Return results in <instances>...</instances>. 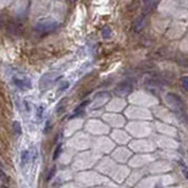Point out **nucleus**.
Returning <instances> with one entry per match:
<instances>
[{"instance_id": "1", "label": "nucleus", "mask_w": 188, "mask_h": 188, "mask_svg": "<svg viewBox=\"0 0 188 188\" xmlns=\"http://www.w3.org/2000/svg\"><path fill=\"white\" fill-rule=\"evenodd\" d=\"M56 27H57V22L50 18L41 20L36 26V28L41 31V32H51V31H55Z\"/></svg>"}, {"instance_id": "2", "label": "nucleus", "mask_w": 188, "mask_h": 188, "mask_svg": "<svg viewBox=\"0 0 188 188\" xmlns=\"http://www.w3.org/2000/svg\"><path fill=\"white\" fill-rule=\"evenodd\" d=\"M169 104L172 106V108H176V110H178L180 112H183L184 111V106H183V103L182 100L180 99L178 96H176V94L173 93H169L167 94V97H166Z\"/></svg>"}, {"instance_id": "3", "label": "nucleus", "mask_w": 188, "mask_h": 188, "mask_svg": "<svg viewBox=\"0 0 188 188\" xmlns=\"http://www.w3.org/2000/svg\"><path fill=\"white\" fill-rule=\"evenodd\" d=\"M14 84L20 89H31L32 88V83H31V79H28V78L14 77Z\"/></svg>"}, {"instance_id": "4", "label": "nucleus", "mask_w": 188, "mask_h": 188, "mask_svg": "<svg viewBox=\"0 0 188 188\" xmlns=\"http://www.w3.org/2000/svg\"><path fill=\"white\" fill-rule=\"evenodd\" d=\"M145 26H147V17H145V16H141V17H138V18L135 21V23H133V29H135L136 33H138V32H141V31H142Z\"/></svg>"}, {"instance_id": "5", "label": "nucleus", "mask_w": 188, "mask_h": 188, "mask_svg": "<svg viewBox=\"0 0 188 188\" xmlns=\"http://www.w3.org/2000/svg\"><path fill=\"white\" fill-rule=\"evenodd\" d=\"M51 77H53L51 73H47V75H44V76L42 77L41 83H39V87H41L42 90H45V89H48V88L50 87V84L53 83V79H50Z\"/></svg>"}, {"instance_id": "6", "label": "nucleus", "mask_w": 188, "mask_h": 188, "mask_svg": "<svg viewBox=\"0 0 188 188\" xmlns=\"http://www.w3.org/2000/svg\"><path fill=\"white\" fill-rule=\"evenodd\" d=\"M31 159H32V156H31V150H22V153H21V166L24 167L29 163Z\"/></svg>"}, {"instance_id": "7", "label": "nucleus", "mask_w": 188, "mask_h": 188, "mask_svg": "<svg viewBox=\"0 0 188 188\" xmlns=\"http://www.w3.org/2000/svg\"><path fill=\"white\" fill-rule=\"evenodd\" d=\"M131 89H132V84H131V82H128V81L121 83V84L117 87V92H118V93H123V94L128 93Z\"/></svg>"}, {"instance_id": "8", "label": "nucleus", "mask_w": 188, "mask_h": 188, "mask_svg": "<svg viewBox=\"0 0 188 188\" xmlns=\"http://www.w3.org/2000/svg\"><path fill=\"white\" fill-rule=\"evenodd\" d=\"M111 28L110 27H104V29H103V37L105 38V39H108V38H110L111 37Z\"/></svg>"}, {"instance_id": "9", "label": "nucleus", "mask_w": 188, "mask_h": 188, "mask_svg": "<svg viewBox=\"0 0 188 188\" xmlns=\"http://www.w3.org/2000/svg\"><path fill=\"white\" fill-rule=\"evenodd\" d=\"M14 131L17 136L21 135V126H20V123L18 122H14Z\"/></svg>"}, {"instance_id": "10", "label": "nucleus", "mask_w": 188, "mask_h": 188, "mask_svg": "<svg viewBox=\"0 0 188 188\" xmlns=\"http://www.w3.org/2000/svg\"><path fill=\"white\" fill-rule=\"evenodd\" d=\"M181 82H182V87L186 90H188V76H183L182 79H181Z\"/></svg>"}, {"instance_id": "11", "label": "nucleus", "mask_w": 188, "mask_h": 188, "mask_svg": "<svg viewBox=\"0 0 188 188\" xmlns=\"http://www.w3.org/2000/svg\"><path fill=\"white\" fill-rule=\"evenodd\" d=\"M60 153H61V145H57V147H56V151H54V155H53V159H54V160L59 158Z\"/></svg>"}, {"instance_id": "12", "label": "nucleus", "mask_w": 188, "mask_h": 188, "mask_svg": "<svg viewBox=\"0 0 188 188\" xmlns=\"http://www.w3.org/2000/svg\"><path fill=\"white\" fill-rule=\"evenodd\" d=\"M70 86V83L69 82H62L61 84H60V87H59V92H64L67 87Z\"/></svg>"}, {"instance_id": "13", "label": "nucleus", "mask_w": 188, "mask_h": 188, "mask_svg": "<svg viewBox=\"0 0 188 188\" xmlns=\"http://www.w3.org/2000/svg\"><path fill=\"white\" fill-rule=\"evenodd\" d=\"M55 173H56V167H53V169L50 170V172H49V175H48V178H47V180H48V181H50V180L54 177V175H55Z\"/></svg>"}, {"instance_id": "14", "label": "nucleus", "mask_w": 188, "mask_h": 188, "mask_svg": "<svg viewBox=\"0 0 188 188\" xmlns=\"http://www.w3.org/2000/svg\"><path fill=\"white\" fill-rule=\"evenodd\" d=\"M43 111H44V109H43V106H39V108H38V115H37L39 120H41V118L43 117Z\"/></svg>"}, {"instance_id": "15", "label": "nucleus", "mask_w": 188, "mask_h": 188, "mask_svg": "<svg viewBox=\"0 0 188 188\" xmlns=\"http://www.w3.org/2000/svg\"><path fill=\"white\" fill-rule=\"evenodd\" d=\"M182 169H183V173H184V176L188 178V170L184 167V165H182Z\"/></svg>"}]
</instances>
